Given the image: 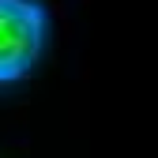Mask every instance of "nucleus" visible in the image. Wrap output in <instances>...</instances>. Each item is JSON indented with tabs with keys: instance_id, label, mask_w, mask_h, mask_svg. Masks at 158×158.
Segmentation results:
<instances>
[{
	"instance_id": "nucleus-1",
	"label": "nucleus",
	"mask_w": 158,
	"mask_h": 158,
	"mask_svg": "<svg viewBox=\"0 0 158 158\" xmlns=\"http://www.w3.org/2000/svg\"><path fill=\"white\" fill-rule=\"evenodd\" d=\"M49 11L42 0H0V87L19 83L45 49Z\"/></svg>"
}]
</instances>
